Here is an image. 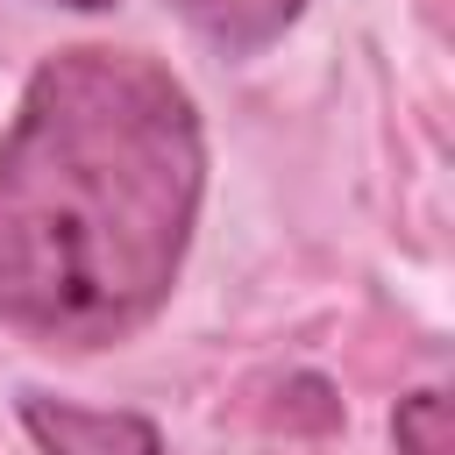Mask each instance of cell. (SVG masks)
Returning <instances> with one entry per match:
<instances>
[{"label": "cell", "mask_w": 455, "mask_h": 455, "mask_svg": "<svg viewBox=\"0 0 455 455\" xmlns=\"http://www.w3.org/2000/svg\"><path fill=\"white\" fill-rule=\"evenodd\" d=\"M398 455H448V391H412L391 412Z\"/></svg>", "instance_id": "obj_4"}, {"label": "cell", "mask_w": 455, "mask_h": 455, "mask_svg": "<svg viewBox=\"0 0 455 455\" xmlns=\"http://www.w3.org/2000/svg\"><path fill=\"white\" fill-rule=\"evenodd\" d=\"M171 7H178L206 43H220L228 57L277 43V36L306 14V0H171Z\"/></svg>", "instance_id": "obj_3"}, {"label": "cell", "mask_w": 455, "mask_h": 455, "mask_svg": "<svg viewBox=\"0 0 455 455\" xmlns=\"http://www.w3.org/2000/svg\"><path fill=\"white\" fill-rule=\"evenodd\" d=\"M21 427L36 434L43 455H164L156 427L142 412H114V405H71L50 391L21 398Z\"/></svg>", "instance_id": "obj_2"}, {"label": "cell", "mask_w": 455, "mask_h": 455, "mask_svg": "<svg viewBox=\"0 0 455 455\" xmlns=\"http://www.w3.org/2000/svg\"><path fill=\"white\" fill-rule=\"evenodd\" d=\"M199 192L192 92L142 50H57L0 135V320L43 348L128 341L178 284Z\"/></svg>", "instance_id": "obj_1"}]
</instances>
